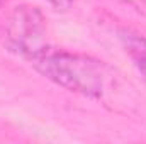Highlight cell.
Returning <instances> with one entry per match:
<instances>
[{"mask_svg":"<svg viewBox=\"0 0 146 144\" xmlns=\"http://www.w3.org/2000/svg\"><path fill=\"white\" fill-rule=\"evenodd\" d=\"M31 65L46 80L68 92L88 98H100L104 95L107 81L106 65L92 56L49 48L31 59Z\"/></svg>","mask_w":146,"mask_h":144,"instance_id":"obj_1","label":"cell"},{"mask_svg":"<svg viewBox=\"0 0 146 144\" xmlns=\"http://www.w3.org/2000/svg\"><path fill=\"white\" fill-rule=\"evenodd\" d=\"M7 46L29 61L49 49L46 19L33 5L15 7L5 22Z\"/></svg>","mask_w":146,"mask_h":144,"instance_id":"obj_2","label":"cell"},{"mask_svg":"<svg viewBox=\"0 0 146 144\" xmlns=\"http://www.w3.org/2000/svg\"><path fill=\"white\" fill-rule=\"evenodd\" d=\"M119 39L126 54L146 80V37L129 29H119Z\"/></svg>","mask_w":146,"mask_h":144,"instance_id":"obj_3","label":"cell"},{"mask_svg":"<svg viewBox=\"0 0 146 144\" xmlns=\"http://www.w3.org/2000/svg\"><path fill=\"white\" fill-rule=\"evenodd\" d=\"M46 2H48L51 7H54L56 10H63V12H65V10H68V9L72 7L75 0H46Z\"/></svg>","mask_w":146,"mask_h":144,"instance_id":"obj_4","label":"cell"},{"mask_svg":"<svg viewBox=\"0 0 146 144\" xmlns=\"http://www.w3.org/2000/svg\"><path fill=\"white\" fill-rule=\"evenodd\" d=\"M5 2H7V0H0V7H2V5H3Z\"/></svg>","mask_w":146,"mask_h":144,"instance_id":"obj_5","label":"cell"}]
</instances>
